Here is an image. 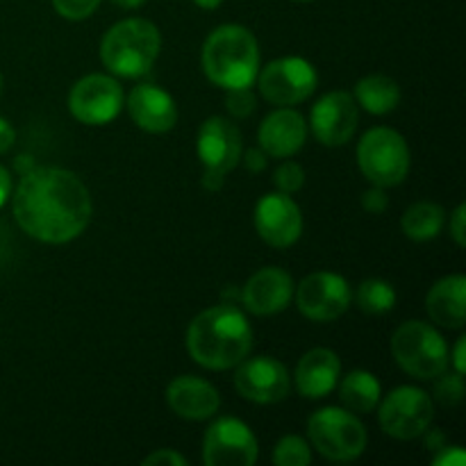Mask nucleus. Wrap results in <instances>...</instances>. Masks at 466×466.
Instances as JSON below:
<instances>
[{
	"label": "nucleus",
	"mask_w": 466,
	"mask_h": 466,
	"mask_svg": "<svg viewBox=\"0 0 466 466\" xmlns=\"http://www.w3.org/2000/svg\"><path fill=\"white\" fill-rule=\"evenodd\" d=\"M18 228L41 244H68L89 228L94 200L68 168L35 167L21 176L12 196Z\"/></svg>",
	"instance_id": "obj_1"
},
{
	"label": "nucleus",
	"mask_w": 466,
	"mask_h": 466,
	"mask_svg": "<svg viewBox=\"0 0 466 466\" xmlns=\"http://www.w3.org/2000/svg\"><path fill=\"white\" fill-rule=\"evenodd\" d=\"M187 353L209 371L235 369L253 349V328L232 303L203 309L187 328Z\"/></svg>",
	"instance_id": "obj_2"
},
{
	"label": "nucleus",
	"mask_w": 466,
	"mask_h": 466,
	"mask_svg": "<svg viewBox=\"0 0 466 466\" xmlns=\"http://www.w3.org/2000/svg\"><path fill=\"white\" fill-rule=\"evenodd\" d=\"M200 64L208 80L221 89L250 86L259 73L258 39L239 23L218 25L205 39Z\"/></svg>",
	"instance_id": "obj_3"
},
{
	"label": "nucleus",
	"mask_w": 466,
	"mask_h": 466,
	"mask_svg": "<svg viewBox=\"0 0 466 466\" xmlns=\"http://www.w3.org/2000/svg\"><path fill=\"white\" fill-rule=\"evenodd\" d=\"M162 50V35L148 18H123L100 39V62L112 76L141 77L153 68Z\"/></svg>",
	"instance_id": "obj_4"
},
{
	"label": "nucleus",
	"mask_w": 466,
	"mask_h": 466,
	"mask_svg": "<svg viewBox=\"0 0 466 466\" xmlns=\"http://www.w3.org/2000/svg\"><path fill=\"white\" fill-rule=\"evenodd\" d=\"M391 355L408 376L435 380L449 369V346L435 326L426 321H405L391 335Z\"/></svg>",
	"instance_id": "obj_5"
},
{
	"label": "nucleus",
	"mask_w": 466,
	"mask_h": 466,
	"mask_svg": "<svg viewBox=\"0 0 466 466\" xmlns=\"http://www.w3.org/2000/svg\"><path fill=\"white\" fill-rule=\"evenodd\" d=\"M308 441L330 462H353L367 451V428L346 408H323L308 421Z\"/></svg>",
	"instance_id": "obj_6"
},
{
	"label": "nucleus",
	"mask_w": 466,
	"mask_h": 466,
	"mask_svg": "<svg viewBox=\"0 0 466 466\" xmlns=\"http://www.w3.org/2000/svg\"><path fill=\"white\" fill-rule=\"evenodd\" d=\"M410 146L394 127H371L358 144V167L373 187L400 185L408 177Z\"/></svg>",
	"instance_id": "obj_7"
},
{
	"label": "nucleus",
	"mask_w": 466,
	"mask_h": 466,
	"mask_svg": "<svg viewBox=\"0 0 466 466\" xmlns=\"http://www.w3.org/2000/svg\"><path fill=\"white\" fill-rule=\"evenodd\" d=\"M258 89L267 103L276 107H294L303 100L312 98L319 86V73L308 59L303 57H278L259 68Z\"/></svg>",
	"instance_id": "obj_8"
},
{
	"label": "nucleus",
	"mask_w": 466,
	"mask_h": 466,
	"mask_svg": "<svg viewBox=\"0 0 466 466\" xmlns=\"http://www.w3.org/2000/svg\"><path fill=\"white\" fill-rule=\"evenodd\" d=\"M435 419L431 394L419 387H396L378 403V421L385 435L408 441L426 435Z\"/></svg>",
	"instance_id": "obj_9"
},
{
	"label": "nucleus",
	"mask_w": 466,
	"mask_h": 466,
	"mask_svg": "<svg viewBox=\"0 0 466 466\" xmlns=\"http://www.w3.org/2000/svg\"><path fill=\"white\" fill-rule=\"evenodd\" d=\"M126 94L116 77L89 73L68 91V109L82 126H107L121 114Z\"/></svg>",
	"instance_id": "obj_10"
},
{
	"label": "nucleus",
	"mask_w": 466,
	"mask_h": 466,
	"mask_svg": "<svg viewBox=\"0 0 466 466\" xmlns=\"http://www.w3.org/2000/svg\"><path fill=\"white\" fill-rule=\"evenodd\" d=\"M299 312L314 323H330L339 319L353 303V289L339 273L317 271L299 282L294 289Z\"/></svg>",
	"instance_id": "obj_11"
},
{
	"label": "nucleus",
	"mask_w": 466,
	"mask_h": 466,
	"mask_svg": "<svg viewBox=\"0 0 466 466\" xmlns=\"http://www.w3.org/2000/svg\"><path fill=\"white\" fill-rule=\"evenodd\" d=\"M258 458V437L241 419L221 417L205 432L203 462L208 466H253Z\"/></svg>",
	"instance_id": "obj_12"
},
{
	"label": "nucleus",
	"mask_w": 466,
	"mask_h": 466,
	"mask_svg": "<svg viewBox=\"0 0 466 466\" xmlns=\"http://www.w3.org/2000/svg\"><path fill=\"white\" fill-rule=\"evenodd\" d=\"M235 390L241 399L258 405L280 403L289 396L291 376L285 364L268 355L241 360L235 371Z\"/></svg>",
	"instance_id": "obj_13"
},
{
	"label": "nucleus",
	"mask_w": 466,
	"mask_h": 466,
	"mask_svg": "<svg viewBox=\"0 0 466 466\" xmlns=\"http://www.w3.org/2000/svg\"><path fill=\"white\" fill-rule=\"evenodd\" d=\"M360 126V105L349 91H328L314 103L309 130L323 146H344L353 139Z\"/></svg>",
	"instance_id": "obj_14"
},
{
	"label": "nucleus",
	"mask_w": 466,
	"mask_h": 466,
	"mask_svg": "<svg viewBox=\"0 0 466 466\" xmlns=\"http://www.w3.org/2000/svg\"><path fill=\"white\" fill-rule=\"evenodd\" d=\"M255 230L271 248H289L303 235V212L289 194L273 191L255 205Z\"/></svg>",
	"instance_id": "obj_15"
},
{
	"label": "nucleus",
	"mask_w": 466,
	"mask_h": 466,
	"mask_svg": "<svg viewBox=\"0 0 466 466\" xmlns=\"http://www.w3.org/2000/svg\"><path fill=\"white\" fill-rule=\"evenodd\" d=\"M196 153L205 168L228 176L241 162L244 153V139L237 123L226 116H209L198 130Z\"/></svg>",
	"instance_id": "obj_16"
},
{
	"label": "nucleus",
	"mask_w": 466,
	"mask_h": 466,
	"mask_svg": "<svg viewBox=\"0 0 466 466\" xmlns=\"http://www.w3.org/2000/svg\"><path fill=\"white\" fill-rule=\"evenodd\" d=\"M294 280L285 268L264 267L248 278L239 291V303L255 317H271L294 300Z\"/></svg>",
	"instance_id": "obj_17"
},
{
	"label": "nucleus",
	"mask_w": 466,
	"mask_h": 466,
	"mask_svg": "<svg viewBox=\"0 0 466 466\" xmlns=\"http://www.w3.org/2000/svg\"><path fill=\"white\" fill-rule=\"evenodd\" d=\"M132 123L150 135H164L177 123V105L168 91L157 85H137L126 100Z\"/></svg>",
	"instance_id": "obj_18"
},
{
	"label": "nucleus",
	"mask_w": 466,
	"mask_h": 466,
	"mask_svg": "<svg viewBox=\"0 0 466 466\" xmlns=\"http://www.w3.org/2000/svg\"><path fill=\"white\" fill-rule=\"evenodd\" d=\"M308 130L303 114L291 107H280L259 123V148L267 153V157H294L308 141Z\"/></svg>",
	"instance_id": "obj_19"
},
{
	"label": "nucleus",
	"mask_w": 466,
	"mask_h": 466,
	"mask_svg": "<svg viewBox=\"0 0 466 466\" xmlns=\"http://www.w3.org/2000/svg\"><path fill=\"white\" fill-rule=\"evenodd\" d=\"M167 403L173 414L187 421L212 419L221 408V396L212 382L196 376H180L168 382Z\"/></svg>",
	"instance_id": "obj_20"
},
{
	"label": "nucleus",
	"mask_w": 466,
	"mask_h": 466,
	"mask_svg": "<svg viewBox=\"0 0 466 466\" xmlns=\"http://www.w3.org/2000/svg\"><path fill=\"white\" fill-rule=\"evenodd\" d=\"M341 378V360L330 349H312L299 360L294 371V387L303 399L319 400L337 390Z\"/></svg>",
	"instance_id": "obj_21"
},
{
	"label": "nucleus",
	"mask_w": 466,
	"mask_h": 466,
	"mask_svg": "<svg viewBox=\"0 0 466 466\" xmlns=\"http://www.w3.org/2000/svg\"><path fill=\"white\" fill-rule=\"evenodd\" d=\"M426 309L432 323L446 330H462L466 323V278L453 273L431 287Z\"/></svg>",
	"instance_id": "obj_22"
},
{
	"label": "nucleus",
	"mask_w": 466,
	"mask_h": 466,
	"mask_svg": "<svg viewBox=\"0 0 466 466\" xmlns=\"http://www.w3.org/2000/svg\"><path fill=\"white\" fill-rule=\"evenodd\" d=\"M339 400L349 412L353 414H371L382 399L380 380L371 371H350L349 376L339 378L337 382Z\"/></svg>",
	"instance_id": "obj_23"
},
{
	"label": "nucleus",
	"mask_w": 466,
	"mask_h": 466,
	"mask_svg": "<svg viewBox=\"0 0 466 466\" xmlns=\"http://www.w3.org/2000/svg\"><path fill=\"white\" fill-rule=\"evenodd\" d=\"M355 103L362 109H367L369 114H390L399 107L400 103V86L394 77L382 76V73H373V76L362 77V80L355 85L353 91Z\"/></svg>",
	"instance_id": "obj_24"
},
{
	"label": "nucleus",
	"mask_w": 466,
	"mask_h": 466,
	"mask_svg": "<svg viewBox=\"0 0 466 466\" xmlns=\"http://www.w3.org/2000/svg\"><path fill=\"white\" fill-rule=\"evenodd\" d=\"M446 212L441 205L431 203V200H421L405 209L403 218H400V228L403 235L412 241H431L444 230Z\"/></svg>",
	"instance_id": "obj_25"
},
{
	"label": "nucleus",
	"mask_w": 466,
	"mask_h": 466,
	"mask_svg": "<svg viewBox=\"0 0 466 466\" xmlns=\"http://www.w3.org/2000/svg\"><path fill=\"white\" fill-rule=\"evenodd\" d=\"M358 308L369 317H378V314H387L394 309L396 305V289L382 278H369L358 287Z\"/></svg>",
	"instance_id": "obj_26"
},
{
	"label": "nucleus",
	"mask_w": 466,
	"mask_h": 466,
	"mask_svg": "<svg viewBox=\"0 0 466 466\" xmlns=\"http://www.w3.org/2000/svg\"><path fill=\"white\" fill-rule=\"evenodd\" d=\"M276 466H309L312 464V446L299 435H285L273 449Z\"/></svg>",
	"instance_id": "obj_27"
},
{
	"label": "nucleus",
	"mask_w": 466,
	"mask_h": 466,
	"mask_svg": "<svg viewBox=\"0 0 466 466\" xmlns=\"http://www.w3.org/2000/svg\"><path fill=\"white\" fill-rule=\"evenodd\" d=\"M258 107V96L250 91V86H239V89H228L226 109L232 118H248Z\"/></svg>",
	"instance_id": "obj_28"
},
{
	"label": "nucleus",
	"mask_w": 466,
	"mask_h": 466,
	"mask_svg": "<svg viewBox=\"0 0 466 466\" xmlns=\"http://www.w3.org/2000/svg\"><path fill=\"white\" fill-rule=\"evenodd\" d=\"M435 380V396L440 403L458 405L460 400L464 399V376H460V373H449V376H446L444 371L441 376H437Z\"/></svg>",
	"instance_id": "obj_29"
},
{
	"label": "nucleus",
	"mask_w": 466,
	"mask_h": 466,
	"mask_svg": "<svg viewBox=\"0 0 466 466\" xmlns=\"http://www.w3.org/2000/svg\"><path fill=\"white\" fill-rule=\"evenodd\" d=\"M273 182H276V189L282 191V194H296L305 185V168L296 162L280 164L276 176H273Z\"/></svg>",
	"instance_id": "obj_30"
},
{
	"label": "nucleus",
	"mask_w": 466,
	"mask_h": 466,
	"mask_svg": "<svg viewBox=\"0 0 466 466\" xmlns=\"http://www.w3.org/2000/svg\"><path fill=\"white\" fill-rule=\"evenodd\" d=\"M50 3L55 12L66 21H85L100 7L103 0H50Z\"/></svg>",
	"instance_id": "obj_31"
},
{
	"label": "nucleus",
	"mask_w": 466,
	"mask_h": 466,
	"mask_svg": "<svg viewBox=\"0 0 466 466\" xmlns=\"http://www.w3.org/2000/svg\"><path fill=\"white\" fill-rule=\"evenodd\" d=\"M449 230L455 244H458L460 248H464L466 246V205L464 203H460L458 208L453 209V214L449 217Z\"/></svg>",
	"instance_id": "obj_32"
},
{
	"label": "nucleus",
	"mask_w": 466,
	"mask_h": 466,
	"mask_svg": "<svg viewBox=\"0 0 466 466\" xmlns=\"http://www.w3.org/2000/svg\"><path fill=\"white\" fill-rule=\"evenodd\" d=\"M390 205V198H387L385 189L382 187H371L362 194V208L367 209L369 214H382Z\"/></svg>",
	"instance_id": "obj_33"
},
{
	"label": "nucleus",
	"mask_w": 466,
	"mask_h": 466,
	"mask_svg": "<svg viewBox=\"0 0 466 466\" xmlns=\"http://www.w3.org/2000/svg\"><path fill=\"white\" fill-rule=\"evenodd\" d=\"M466 455L462 451V446H441L437 449V455L432 458V464L435 466H464Z\"/></svg>",
	"instance_id": "obj_34"
},
{
	"label": "nucleus",
	"mask_w": 466,
	"mask_h": 466,
	"mask_svg": "<svg viewBox=\"0 0 466 466\" xmlns=\"http://www.w3.org/2000/svg\"><path fill=\"white\" fill-rule=\"evenodd\" d=\"M144 466H187V458L173 449H159L144 460Z\"/></svg>",
	"instance_id": "obj_35"
},
{
	"label": "nucleus",
	"mask_w": 466,
	"mask_h": 466,
	"mask_svg": "<svg viewBox=\"0 0 466 466\" xmlns=\"http://www.w3.org/2000/svg\"><path fill=\"white\" fill-rule=\"evenodd\" d=\"M241 159L250 173H262L267 168V153L262 148H250L248 153H241Z\"/></svg>",
	"instance_id": "obj_36"
},
{
	"label": "nucleus",
	"mask_w": 466,
	"mask_h": 466,
	"mask_svg": "<svg viewBox=\"0 0 466 466\" xmlns=\"http://www.w3.org/2000/svg\"><path fill=\"white\" fill-rule=\"evenodd\" d=\"M14 144H16V130H14L7 118L0 116V155L12 150Z\"/></svg>",
	"instance_id": "obj_37"
},
{
	"label": "nucleus",
	"mask_w": 466,
	"mask_h": 466,
	"mask_svg": "<svg viewBox=\"0 0 466 466\" xmlns=\"http://www.w3.org/2000/svg\"><path fill=\"white\" fill-rule=\"evenodd\" d=\"M464 350H466V337H460V339L455 341L453 353H451V350H449V362H453L455 373H460V376H464V371H466Z\"/></svg>",
	"instance_id": "obj_38"
},
{
	"label": "nucleus",
	"mask_w": 466,
	"mask_h": 466,
	"mask_svg": "<svg viewBox=\"0 0 466 466\" xmlns=\"http://www.w3.org/2000/svg\"><path fill=\"white\" fill-rule=\"evenodd\" d=\"M223 185H226V176L218 171H209V168H205L203 173V187L208 191H221Z\"/></svg>",
	"instance_id": "obj_39"
},
{
	"label": "nucleus",
	"mask_w": 466,
	"mask_h": 466,
	"mask_svg": "<svg viewBox=\"0 0 466 466\" xmlns=\"http://www.w3.org/2000/svg\"><path fill=\"white\" fill-rule=\"evenodd\" d=\"M9 196H12V176H9L7 168L0 164V208L7 203Z\"/></svg>",
	"instance_id": "obj_40"
},
{
	"label": "nucleus",
	"mask_w": 466,
	"mask_h": 466,
	"mask_svg": "<svg viewBox=\"0 0 466 466\" xmlns=\"http://www.w3.org/2000/svg\"><path fill=\"white\" fill-rule=\"evenodd\" d=\"M35 159H32V155H18L16 162H14V168H16L18 176H25V173H30L32 168H35Z\"/></svg>",
	"instance_id": "obj_41"
},
{
	"label": "nucleus",
	"mask_w": 466,
	"mask_h": 466,
	"mask_svg": "<svg viewBox=\"0 0 466 466\" xmlns=\"http://www.w3.org/2000/svg\"><path fill=\"white\" fill-rule=\"evenodd\" d=\"M221 3H223V0H194L196 7L205 9V12H212V9H218V7H221Z\"/></svg>",
	"instance_id": "obj_42"
},
{
	"label": "nucleus",
	"mask_w": 466,
	"mask_h": 466,
	"mask_svg": "<svg viewBox=\"0 0 466 466\" xmlns=\"http://www.w3.org/2000/svg\"><path fill=\"white\" fill-rule=\"evenodd\" d=\"M112 3L118 5V7H123V9H137V7H141L146 0H112Z\"/></svg>",
	"instance_id": "obj_43"
},
{
	"label": "nucleus",
	"mask_w": 466,
	"mask_h": 466,
	"mask_svg": "<svg viewBox=\"0 0 466 466\" xmlns=\"http://www.w3.org/2000/svg\"><path fill=\"white\" fill-rule=\"evenodd\" d=\"M0 94H3V76H0Z\"/></svg>",
	"instance_id": "obj_44"
},
{
	"label": "nucleus",
	"mask_w": 466,
	"mask_h": 466,
	"mask_svg": "<svg viewBox=\"0 0 466 466\" xmlns=\"http://www.w3.org/2000/svg\"><path fill=\"white\" fill-rule=\"evenodd\" d=\"M299 3H312V0H299Z\"/></svg>",
	"instance_id": "obj_45"
}]
</instances>
